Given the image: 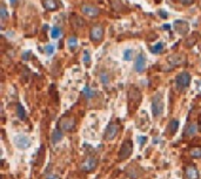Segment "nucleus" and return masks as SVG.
I'll return each instance as SVG.
<instances>
[{
  "mask_svg": "<svg viewBox=\"0 0 201 179\" xmlns=\"http://www.w3.org/2000/svg\"><path fill=\"white\" fill-rule=\"evenodd\" d=\"M17 115L20 119H25L26 118V113H25V109L23 108V105H18L17 107Z\"/></svg>",
  "mask_w": 201,
  "mask_h": 179,
  "instance_id": "obj_24",
  "label": "nucleus"
},
{
  "mask_svg": "<svg viewBox=\"0 0 201 179\" xmlns=\"http://www.w3.org/2000/svg\"><path fill=\"white\" fill-rule=\"evenodd\" d=\"M30 55H31V52L28 51V56H30ZM24 58H25V59H27V54H24Z\"/></svg>",
  "mask_w": 201,
  "mask_h": 179,
  "instance_id": "obj_35",
  "label": "nucleus"
},
{
  "mask_svg": "<svg viewBox=\"0 0 201 179\" xmlns=\"http://www.w3.org/2000/svg\"><path fill=\"white\" fill-rule=\"evenodd\" d=\"M164 47H165L164 42H158L157 45H154V46L151 47V52H152L153 54H160V53L164 51Z\"/></svg>",
  "mask_w": 201,
  "mask_h": 179,
  "instance_id": "obj_17",
  "label": "nucleus"
},
{
  "mask_svg": "<svg viewBox=\"0 0 201 179\" xmlns=\"http://www.w3.org/2000/svg\"><path fill=\"white\" fill-rule=\"evenodd\" d=\"M17 1H18V0H9V2H11V4H12V5H14V4H15V2H17Z\"/></svg>",
  "mask_w": 201,
  "mask_h": 179,
  "instance_id": "obj_36",
  "label": "nucleus"
},
{
  "mask_svg": "<svg viewBox=\"0 0 201 179\" xmlns=\"http://www.w3.org/2000/svg\"><path fill=\"white\" fill-rule=\"evenodd\" d=\"M82 94H84V96L86 97V98H92V97H94V95H95V91L93 89H91L88 86H85V88L82 90Z\"/></svg>",
  "mask_w": 201,
  "mask_h": 179,
  "instance_id": "obj_19",
  "label": "nucleus"
},
{
  "mask_svg": "<svg viewBox=\"0 0 201 179\" xmlns=\"http://www.w3.org/2000/svg\"><path fill=\"white\" fill-rule=\"evenodd\" d=\"M159 14H161V18H164V19H166V18H167V13H166L165 11H162V9H160V11H159Z\"/></svg>",
  "mask_w": 201,
  "mask_h": 179,
  "instance_id": "obj_31",
  "label": "nucleus"
},
{
  "mask_svg": "<svg viewBox=\"0 0 201 179\" xmlns=\"http://www.w3.org/2000/svg\"><path fill=\"white\" fill-rule=\"evenodd\" d=\"M134 56V52L132 49H125L122 53V59L125 61H131Z\"/></svg>",
  "mask_w": 201,
  "mask_h": 179,
  "instance_id": "obj_22",
  "label": "nucleus"
},
{
  "mask_svg": "<svg viewBox=\"0 0 201 179\" xmlns=\"http://www.w3.org/2000/svg\"><path fill=\"white\" fill-rule=\"evenodd\" d=\"M67 46H68V48L71 51H74L78 47V39H76V36H74V35L69 36L68 40H67Z\"/></svg>",
  "mask_w": 201,
  "mask_h": 179,
  "instance_id": "obj_16",
  "label": "nucleus"
},
{
  "mask_svg": "<svg viewBox=\"0 0 201 179\" xmlns=\"http://www.w3.org/2000/svg\"><path fill=\"white\" fill-rule=\"evenodd\" d=\"M63 137H64L63 131L60 129H54L53 132H52V136H51V141H52L53 144H57L63 139Z\"/></svg>",
  "mask_w": 201,
  "mask_h": 179,
  "instance_id": "obj_12",
  "label": "nucleus"
},
{
  "mask_svg": "<svg viewBox=\"0 0 201 179\" xmlns=\"http://www.w3.org/2000/svg\"><path fill=\"white\" fill-rule=\"evenodd\" d=\"M71 24L73 25V27H75V28H82L86 24H85V21L79 17V15H76V14H72L71 15Z\"/></svg>",
  "mask_w": 201,
  "mask_h": 179,
  "instance_id": "obj_10",
  "label": "nucleus"
},
{
  "mask_svg": "<svg viewBox=\"0 0 201 179\" xmlns=\"http://www.w3.org/2000/svg\"><path fill=\"white\" fill-rule=\"evenodd\" d=\"M95 165H97V160H95L94 158H88L87 160H85V162L82 163L81 169H82L84 171L88 172V171H92V170L95 167Z\"/></svg>",
  "mask_w": 201,
  "mask_h": 179,
  "instance_id": "obj_11",
  "label": "nucleus"
},
{
  "mask_svg": "<svg viewBox=\"0 0 201 179\" xmlns=\"http://www.w3.org/2000/svg\"><path fill=\"white\" fill-rule=\"evenodd\" d=\"M42 4L47 11H55L58 8V2L55 0H44Z\"/></svg>",
  "mask_w": 201,
  "mask_h": 179,
  "instance_id": "obj_14",
  "label": "nucleus"
},
{
  "mask_svg": "<svg viewBox=\"0 0 201 179\" xmlns=\"http://www.w3.org/2000/svg\"><path fill=\"white\" fill-rule=\"evenodd\" d=\"M155 2H157V4H160V2H161V0H155Z\"/></svg>",
  "mask_w": 201,
  "mask_h": 179,
  "instance_id": "obj_37",
  "label": "nucleus"
},
{
  "mask_svg": "<svg viewBox=\"0 0 201 179\" xmlns=\"http://www.w3.org/2000/svg\"><path fill=\"white\" fill-rule=\"evenodd\" d=\"M168 128H169V134L173 135V134L178 130V128H179V121H176V119L170 121L169 124H168Z\"/></svg>",
  "mask_w": 201,
  "mask_h": 179,
  "instance_id": "obj_20",
  "label": "nucleus"
},
{
  "mask_svg": "<svg viewBox=\"0 0 201 179\" xmlns=\"http://www.w3.org/2000/svg\"><path fill=\"white\" fill-rule=\"evenodd\" d=\"M178 1H180V2L184 4V5H188V4H192V2H193V0H178Z\"/></svg>",
  "mask_w": 201,
  "mask_h": 179,
  "instance_id": "obj_32",
  "label": "nucleus"
},
{
  "mask_svg": "<svg viewBox=\"0 0 201 179\" xmlns=\"http://www.w3.org/2000/svg\"><path fill=\"white\" fill-rule=\"evenodd\" d=\"M118 131H119V129H118V126L115 125V124H109L108 126H107V129H106V131H105V138L107 139V141H112V139H114L115 137H117V135H118Z\"/></svg>",
  "mask_w": 201,
  "mask_h": 179,
  "instance_id": "obj_9",
  "label": "nucleus"
},
{
  "mask_svg": "<svg viewBox=\"0 0 201 179\" xmlns=\"http://www.w3.org/2000/svg\"><path fill=\"white\" fill-rule=\"evenodd\" d=\"M173 27L175 32L179 33L180 35H186L189 32V24L184 20H175L173 22Z\"/></svg>",
  "mask_w": 201,
  "mask_h": 179,
  "instance_id": "obj_6",
  "label": "nucleus"
},
{
  "mask_svg": "<svg viewBox=\"0 0 201 179\" xmlns=\"http://www.w3.org/2000/svg\"><path fill=\"white\" fill-rule=\"evenodd\" d=\"M198 177H199V175L194 166H188L186 169V178L187 179H198Z\"/></svg>",
  "mask_w": 201,
  "mask_h": 179,
  "instance_id": "obj_15",
  "label": "nucleus"
},
{
  "mask_svg": "<svg viewBox=\"0 0 201 179\" xmlns=\"http://www.w3.org/2000/svg\"><path fill=\"white\" fill-rule=\"evenodd\" d=\"M82 60H84V62H85V63H87V64L91 62V54H90V52H88V51H85V52H84Z\"/></svg>",
  "mask_w": 201,
  "mask_h": 179,
  "instance_id": "obj_28",
  "label": "nucleus"
},
{
  "mask_svg": "<svg viewBox=\"0 0 201 179\" xmlns=\"http://www.w3.org/2000/svg\"><path fill=\"white\" fill-rule=\"evenodd\" d=\"M189 154L193 158H201V148H194L189 151Z\"/></svg>",
  "mask_w": 201,
  "mask_h": 179,
  "instance_id": "obj_25",
  "label": "nucleus"
},
{
  "mask_svg": "<svg viewBox=\"0 0 201 179\" xmlns=\"http://www.w3.org/2000/svg\"><path fill=\"white\" fill-rule=\"evenodd\" d=\"M146 67H147V60H146V56L145 54H139L135 59V62H134V70L136 73H142L146 70Z\"/></svg>",
  "mask_w": 201,
  "mask_h": 179,
  "instance_id": "obj_7",
  "label": "nucleus"
},
{
  "mask_svg": "<svg viewBox=\"0 0 201 179\" xmlns=\"http://www.w3.org/2000/svg\"><path fill=\"white\" fill-rule=\"evenodd\" d=\"M54 46L53 45H47L46 47H45V53L47 54V55H52L53 53H54Z\"/></svg>",
  "mask_w": 201,
  "mask_h": 179,
  "instance_id": "obj_27",
  "label": "nucleus"
},
{
  "mask_svg": "<svg viewBox=\"0 0 201 179\" xmlns=\"http://www.w3.org/2000/svg\"><path fill=\"white\" fill-rule=\"evenodd\" d=\"M132 150H133V148H132V142H131V141H125L124 144H122V147H121V149H120V152H119V158H120L121 160L127 159V158L131 156Z\"/></svg>",
  "mask_w": 201,
  "mask_h": 179,
  "instance_id": "obj_8",
  "label": "nucleus"
},
{
  "mask_svg": "<svg viewBox=\"0 0 201 179\" xmlns=\"http://www.w3.org/2000/svg\"><path fill=\"white\" fill-rule=\"evenodd\" d=\"M197 131H198V125L197 124H191L188 128H187V130H186V135H188V136H193V135H195L197 134Z\"/></svg>",
  "mask_w": 201,
  "mask_h": 179,
  "instance_id": "obj_23",
  "label": "nucleus"
},
{
  "mask_svg": "<svg viewBox=\"0 0 201 179\" xmlns=\"http://www.w3.org/2000/svg\"><path fill=\"white\" fill-rule=\"evenodd\" d=\"M0 18H1V20H6V19L8 18L7 9H6V7H5L4 5L0 7Z\"/></svg>",
  "mask_w": 201,
  "mask_h": 179,
  "instance_id": "obj_26",
  "label": "nucleus"
},
{
  "mask_svg": "<svg viewBox=\"0 0 201 179\" xmlns=\"http://www.w3.org/2000/svg\"><path fill=\"white\" fill-rule=\"evenodd\" d=\"M197 89L199 90V92H201V81L197 82Z\"/></svg>",
  "mask_w": 201,
  "mask_h": 179,
  "instance_id": "obj_33",
  "label": "nucleus"
},
{
  "mask_svg": "<svg viewBox=\"0 0 201 179\" xmlns=\"http://www.w3.org/2000/svg\"><path fill=\"white\" fill-rule=\"evenodd\" d=\"M162 111H164L162 96H161V94H157L152 100V114H153V116L158 117L162 114Z\"/></svg>",
  "mask_w": 201,
  "mask_h": 179,
  "instance_id": "obj_1",
  "label": "nucleus"
},
{
  "mask_svg": "<svg viewBox=\"0 0 201 179\" xmlns=\"http://www.w3.org/2000/svg\"><path fill=\"white\" fill-rule=\"evenodd\" d=\"M191 75L187 71H182L180 74L176 75L175 77V83H176V88L179 90H182L185 88H187L191 83Z\"/></svg>",
  "mask_w": 201,
  "mask_h": 179,
  "instance_id": "obj_2",
  "label": "nucleus"
},
{
  "mask_svg": "<svg viewBox=\"0 0 201 179\" xmlns=\"http://www.w3.org/2000/svg\"><path fill=\"white\" fill-rule=\"evenodd\" d=\"M13 142H14L17 148H19L21 150H26L31 147V139L25 135H17L14 137Z\"/></svg>",
  "mask_w": 201,
  "mask_h": 179,
  "instance_id": "obj_3",
  "label": "nucleus"
},
{
  "mask_svg": "<svg viewBox=\"0 0 201 179\" xmlns=\"http://www.w3.org/2000/svg\"><path fill=\"white\" fill-rule=\"evenodd\" d=\"M81 13L88 18H97L100 14V9L93 5H84L81 6Z\"/></svg>",
  "mask_w": 201,
  "mask_h": 179,
  "instance_id": "obj_5",
  "label": "nucleus"
},
{
  "mask_svg": "<svg viewBox=\"0 0 201 179\" xmlns=\"http://www.w3.org/2000/svg\"><path fill=\"white\" fill-rule=\"evenodd\" d=\"M138 141H139V143H140V144H145V143H146V141H147V137H145V136H140Z\"/></svg>",
  "mask_w": 201,
  "mask_h": 179,
  "instance_id": "obj_29",
  "label": "nucleus"
},
{
  "mask_svg": "<svg viewBox=\"0 0 201 179\" xmlns=\"http://www.w3.org/2000/svg\"><path fill=\"white\" fill-rule=\"evenodd\" d=\"M90 38H91V41H93L94 43H99L102 38H103V28L100 25H95L91 28L90 32Z\"/></svg>",
  "mask_w": 201,
  "mask_h": 179,
  "instance_id": "obj_4",
  "label": "nucleus"
},
{
  "mask_svg": "<svg viewBox=\"0 0 201 179\" xmlns=\"http://www.w3.org/2000/svg\"><path fill=\"white\" fill-rule=\"evenodd\" d=\"M61 34H63V30L61 28L59 27V26H54L52 30H51V36H52V39H59L60 36H61Z\"/></svg>",
  "mask_w": 201,
  "mask_h": 179,
  "instance_id": "obj_18",
  "label": "nucleus"
},
{
  "mask_svg": "<svg viewBox=\"0 0 201 179\" xmlns=\"http://www.w3.org/2000/svg\"><path fill=\"white\" fill-rule=\"evenodd\" d=\"M46 179H58V176H55L54 173H50V175H47Z\"/></svg>",
  "mask_w": 201,
  "mask_h": 179,
  "instance_id": "obj_30",
  "label": "nucleus"
},
{
  "mask_svg": "<svg viewBox=\"0 0 201 179\" xmlns=\"http://www.w3.org/2000/svg\"><path fill=\"white\" fill-rule=\"evenodd\" d=\"M162 28H164V30H170V25H169V24H166Z\"/></svg>",
  "mask_w": 201,
  "mask_h": 179,
  "instance_id": "obj_34",
  "label": "nucleus"
},
{
  "mask_svg": "<svg viewBox=\"0 0 201 179\" xmlns=\"http://www.w3.org/2000/svg\"><path fill=\"white\" fill-rule=\"evenodd\" d=\"M74 124H75V122H74V119L73 118H65L60 122L61 128H63L64 130H66V131L72 130V129L74 128Z\"/></svg>",
  "mask_w": 201,
  "mask_h": 179,
  "instance_id": "obj_13",
  "label": "nucleus"
},
{
  "mask_svg": "<svg viewBox=\"0 0 201 179\" xmlns=\"http://www.w3.org/2000/svg\"><path fill=\"white\" fill-rule=\"evenodd\" d=\"M99 81H100L103 86L108 84V82H109V75H108L106 71H101L100 74H99Z\"/></svg>",
  "mask_w": 201,
  "mask_h": 179,
  "instance_id": "obj_21",
  "label": "nucleus"
}]
</instances>
